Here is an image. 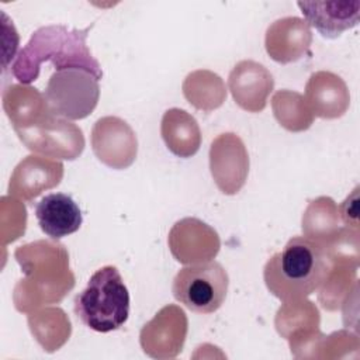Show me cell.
<instances>
[{
	"label": "cell",
	"mask_w": 360,
	"mask_h": 360,
	"mask_svg": "<svg viewBox=\"0 0 360 360\" xmlns=\"http://www.w3.org/2000/svg\"><path fill=\"white\" fill-rule=\"evenodd\" d=\"M14 256L27 276L17 283L13 294L20 312L59 302L73 288L75 276L69 270V256L63 245L37 240L17 248Z\"/></svg>",
	"instance_id": "obj_1"
},
{
	"label": "cell",
	"mask_w": 360,
	"mask_h": 360,
	"mask_svg": "<svg viewBox=\"0 0 360 360\" xmlns=\"http://www.w3.org/2000/svg\"><path fill=\"white\" fill-rule=\"evenodd\" d=\"M91 27L79 30L58 24L38 28L11 65L13 76L22 84H28L38 79L41 65L49 60L55 70L80 68L100 80L103 77L101 66L86 45Z\"/></svg>",
	"instance_id": "obj_2"
},
{
	"label": "cell",
	"mask_w": 360,
	"mask_h": 360,
	"mask_svg": "<svg viewBox=\"0 0 360 360\" xmlns=\"http://www.w3.org/2000/svg\"><path fill=\"white\" fill-rule=\"evenodd\" d=\"M332 264L321 245L305 236H292L267 260L263 278L269 291L283 302L298 301L319 290Z\"/></svg>",
	"instance_id": "obj_3"
},
{
	"label": "cell",
	"mask_w": 360,
	"mask_h": 360,
	"mask_svg": "<svg viewBox=\"0 0 360 360\" xmlns=\"http://www.w3.org/2000/svg\"><path fill=\"white\" fill-rule=\"evenodd\" d=\"M75 314L90 329L107 333L121 328L129 315V292L115 266L98 269L75 298Z\"/></svg>",
	"instance_id": "obj_4"
},
{
	"label": "cell",
	"mask_w": 360,
	"mask_h": 360,
	"mask_svg": "<svg viewBox=\"0 0 360 360\" xmlns=\"http://www.w3.org/2000/svg\"><path fill=\"white\" fill-rule=\"evenodd\" d=\"M45 98L51 111L65 120H83L97 107L98 79L86 69L55 70L46 84Z\"/></svg>",
	"instance_id": "obj_5"
},
{
	"label": "cell",
	"mask_w": 360,
	"mask_h": 360,
	"mask_svg": "<svg viewBox=\"0 0 360 360\" xmlns=\"http://www.w3.org/2000/svg\"><path fill=\"white\" fill-rule=\"evenodd\" d=\"M229 277L218 262L190 264L179 270L173 280L174 298L193 312L212 314L225 301Z\"/></svg>",
	"instance_id": "obj_6"
},
{
	"label": "cell",
	"mask_w": 360,
	"mask_h": 360,
	"mask_svg": "<svg viewBox=\"0 0 360 360\" xmlns=\"http://www.w3.org/2000/svg\"><path fill=\"white\" fill-rule=\"evenodd\" d=\"M14 131L30 150L48 158L73 160L79 158L84 149L82 129L55 114L37 125Z\"/></svg>",
	"instance_id": "obj_7"
},
{
	"label": "cell",
	"mask_w": 360,
	"mask_h": 360,
	"mask_svg": "<svg viewBox=\"0 0 360 360\" xmlns=\"http://www.w3.org/2000/svg\"><path fill=\"white\" fill-rule=\"evenodd\" d=\"M91 148L101 163L122 170L135 162L138 141L127 121L108 115L97 120L93 125Z\"/></svg>",
	"instance_id": "obj_8"
},
{
	"label": "cell",
	"mask_w": 360,
	"mask_h": 360,
	"mask_svg": "<svg viewBox=\"0 0 360 360\" xmlns=\"http://www.w3.org/2000/svg\"><path fill=\"white\" fill-rule=\"evenodd\" d=\"M210 170L217 187L226 195L236 194L245 186L249 156L243 141L236 134L225 132L212 141Z\"/></svg>",
	"instance_id": "obj_9"
},
{
	"label": "cell",
	"mask_w": 360,
	"mask_h": 360,
	"mask_svg": "<svg viewBox=\"0 0 360 360\" xmlns=\"http://www.w3.org/2000/svg\"><path fill=\"white\" fill-rule=\"evenodd\" d=\"M187 325V316L180 307H163L141 329L139 342L143 352L153 359L176 357L186 342Z\"/></svg>",
	"instance_id": "obj_10"
},
{
	"label": "cell",
	"mask_w": 360,
	"mask_h": 360,
	"mask_svg": "<svg viewBox=\"0 0 360 360\" xmlns=\"http://www.w3.org/2000/svg\"><path fill=\"white\" fill-rule=\"evenodd\" d=\"M169 248L183 264L211 262L219 252L221 240L214 228L198 218H183L169 232Z\"/></svg>",
	"instance_id": "obj_11"
},
{
	"label": "cell",
	"mask_w": 360,
	"mask_h": 360,
	"mask_svg": "<svg viewBox=\"0 0 360 360\" xmlns=\"http://www.w3.org/2000/svg\"><path fill=\"white\" fill-rule=\"evenodd\" d=\"M63 177L62 162L51 158L30 155L14 169L8 193L22 201L31 202L42 191L59 186Z\"/></svg>",
	"instance_id": "obj_12"
},
{
	"label": "cell",
	"mask_w": 360,
	"mask_h": 360,
	"mask_svg": "<svg viewBox=\"0 0 360 360\" xmlns=\"http://www.w3.org/2000/svg\"><path fill=\"white\" fill-rule=\"evenodd\" d=\"M228 86L235 103L249 112H260L274 87L269 69L255 60L238 62L229 73Z\"/></svg>",
	"instance_id": "obj_13"
},
{
	"label": "cell",
	"mask_w": 360,
	"mask_h": 360,
	"mask_svg": "<svg viewBox=\"0 0 360 360\" xmlns=\"http://www.w3.org/2000/svg\"><path fill=\"white\" fill-rule=\"evenodd\" d=\"M312 44V31L300 17H284L269 25L264 46L269 56L278 63L298 60Z\"/></svg>",
	"instance_id": "obj_14"
},
{
	"label": "cell",
	"mask_w": 360,
	"mask_h": 360,
	"mask_svg": "<svg viewBox=\"0 0 360 360\" xmlns=\"http://www.w3.org/2000/svg\"><path fill=\"white\" fill-rule=\"evenodd\" d=\"M304 98L312 115L326 120L342 117L350 104L349 89L343 79L325 70L309 76Z\"/></svg>",
	"instance_id": "obj_15"
},
{
	"label": "cell",
	"mask_w": 360,
	"mask_h": 360,
	"mask_svg": "<svg viewBox=\"0 0 360 360\" xmlns=\"http://www.w3.org/2000/svg\"><path fill=\"white\" fill-rule=\"evenodd\" d=\"M308 25L325 38H338L360 20V1H298Z\"/></svg>",
	"instance_id": "obj_16"
},
{
	"label": "cell",
	"mask_w": 360,
	"mask_h": 360,
	"mask_svg": "<svg viewBox=\"0 0 360 360\" xmlns=\"http://www.w3.org/2000/svg\"><path fill=\"white\" fill-rule=\"evenodd\" d=\"M35 217L42 232L52 239L75 233L83 222L79 205L70 195L63 193L45 195L35 207Z\"/></svg>",
	"instance_id": "obj_17"
},
{
	"label": "cell",
	"mask_w": 360,
	"mask_h": 360,
	"mask_svg": "<svg viewBox=\"0 0 360 360\" xmlns=\"http://www.w3.org/2000/svg\"><path fill=\"white\" fill-rule=\"evenodd\" d=\"M3 108L14 129L37 125L53 114L45 94L22 84H11L3 91Z\"/></svg>",
	"instance_id": "obj_18"
},
{
	"label": "cell",
	"mask_w": 360,
	"mask_h": 360,
	"mask_svg": "<svg viewBox=\"0 0 360 360\" xmlns=\"http://www.w3.org/2000/svg\"><path fill=\"white\" fill-rule=\"evenodd\" d=\"M160 134L167 149L179 158H190L201 146V131L197 120L180 108H170L163 114Z\"/></svg>",
	"instance_id": "obj_19"
},
{
	"label": "cell",
	"mask_w": 360,
	"mask_h": 360,
	"mask_svg": "<svg viewBox=\"0 0 360 360\" xmlns=\"http://www.w3.org/2000/svg\"><path fill=\"white\" fill-rule=\"evenodd\" d=\"M339 231V211L335 201L330 197L312 200L302 215L305 238L325 249L338 236Z\"/></svg>",
	"instance_id": "obj_20"
},
{
	"label": "cell",
	"mask_w": 360,
	"mask_h": 360,
	"mask_svg": "<svg viewBox=\"0 0 360 360\" xmlns=\"http://www.w3.org/2000/svg\"><path fill=\"white\" fill-rule=\"evenodd\" d=\"M183 94L190 104L202 111H212L222 105L226 90L222 79L210 70H195L187 75Z\"/></svg>",
	"instance_id": "obj_21"
},
{
	"label": "cell",
	"mask_w": 360,
	"mask_h": 360,
	"mask_svg": "<svg viewBox=\"0 0 360 360\" xmlns=\"http://www.w3.org/2000/svg\"><path fill=\"white\" fill-rule=\"evenodd\" d=\"M28 325L46 352L58 350L70 336V321L60 308H46L44 311L30 314Z\"/></svg>",
	"instance_id": "obj_22"
},
{
	"label": "cell",
	"mask_w": 360,
	"mask_h": 360,
	"mask_svg": "<svg viewBox=\"0 0 360 360\" xmlns=\"http://www.w3.org/2000/svg\"><path fill=\"white\" fill-rule=\"evenodd\" d=\"M271 108L276 120L287 131H305L314 122V115L304 96L297 91L278 90L273 96Z\"/></svg>",
	"instance_id": "obj_23"
},
{
	"label": "cell",
	"mask_w": 360,
	"mask_h": 360,
	"mask_svg": "<svg viewBox=\"0 0 360 360\" xmlns=\"http://www.w3.org/2000/svg\"><path fill=\"white\" fill-rule=\"evenodd\" d=\"M319 325V312L311 301H290L278 309L276 316L277 332L288 339L290 336L318 329Z\"/></svg>",
	"instance_id": "obj_24"
},
{
	"label": "cell",
	"mask_w": 360,
	"mask_h": 360,
	"mask_svg": "<svg viewBox=\"0 0 360 360\" xmlns=\"http://www.w3.org/2000/svg\"><path fill=\"white\" fill-rule=\"evenodd\" d=\"M332 269L319 287V301L325 309L335 311L338 309L343 298L350 290V283L356 281V269L357 266L342 263V262H332Z\"/></svg>",
	"instance_id": "obj_25"
},
{
	"label": "cell",
	"mask_w": 360,
	"mask_h": 360,
	"mask_svg": "<svg viewBox=\"0 0 360 360\" xmlns=\"http://www.w3.org/2000/svg\"><path fill=\"white\" fill-rule=\"evenodd\" d=\"M343 224L347 228L359 229V187H356L350 195L338 208Z\"/></svg>",
	"instance_id": "obj_26"
}]
</instances>
